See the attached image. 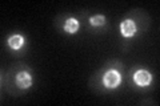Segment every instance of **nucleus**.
I'll use <instances>...</instances> for the list:
<instances>
[{"label":"nucleus","instance_id":"nucleus-3","mask_svg":"<svg viewBox=\"0 0 160 106\" xmlns=\"http://www.w3.org/2000/svg\"><path fill=\"white\" fill-rule=\"evenodd\" d=\"M16 84L19 85V88L22 89H27L31 86L32 84V78L29 76L28 72H20L18 76H16Z\"/></svg>","mask_w":160,"mask_h":106},{"label":"nucleus","instance_id":"nucleus-7","mask_svg":"<svg viewBox=\"0 0 160 106\" xmlns=\"http://www.w3.org/2000/svg\"><path fill=\"white\" fill-rule=\"evenodd\" d=\"M104 16H102V15H96V16H92L91 19H89V21H91L92 25H96V27H99V25H103L104 24Z\"/></svg>","mask_w":160,"mask_h":106},{"label":"nucleus","instance_id":"nucleus-4","mask_svg":"<svg viewBox=\"0 0 160 106\" xmlns=\"http://www.w3.org/2000/svg\"><path fill=\"white\" fill-rule=\"evenodd\" d=\"M120 29H122L123 36L131 37L135 35V32H136V25H135L132 20H126V21H123L122 25H120Z\"/></svg>","mask_w":160,"mask_h":106},{"label":"nucleus","instance_id":"nucleus-2","mask_svg":"<svg viewBox=\"0 0 160 106\" xmlns=\"http://www.w3.org/2000/svg\"><path fill=\"white\" fill-rule=\"evenodd\" d=\"M135 82H136L139 86H147V85L151 82V74H149L147 70H138L135 73Z\"/></svg>","mask_w":160,"mask_h":106},{"label":"nucleus","instance_id":"nucleus-6","mask_svg":"<svg viewBox=\"0 0 160 106\" xmlns=\"http://www.w3.org/2000/svg\"><path fill=\"white\" fill-rule=\"evenodd\" d=\"M64 29L68 33H75L79 29V21L75 19H68L66 21V25H64Z\"/></svg>","mask_w":160,"mask_h":106},{"label":"nucleus","instance_id":"nucleus-1","mask_svg":"<svg viewBox=\"0 0 160 106\" xmlns=\"http://www.w3.org/2000/svg\"><path fill=\"white\" fill-rule=\"evenodd\" d=\"M120 80L122 78H120L119 72H116V70H108V72L106 73V76H104L103 82H104V85H106L107 88L113 89L120 84Z\"/></svg>","mask_w":160,"mask_h":106},{"label":"nucleus","instance_id":"nucleus-5","mask_svg":"<svg viewBox=\"0 0 160 106\" xmlns=\"http://www.w3.org/2000/svg\"><path fill=\"white\" fill-rule=\"evenodd\" d=\"M23 43H24V40L20 35H13V36H11L8 39V44L12 49H19L23 45Z\"/></svg>","mask_w":160,"mask_h":106}]
</instances>
